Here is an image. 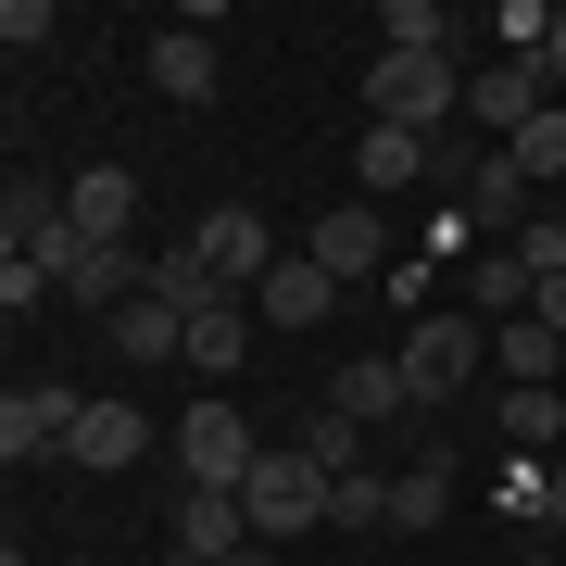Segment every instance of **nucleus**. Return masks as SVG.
<instances>
[{
	"label": "nucleus",
	"mask_w": 566,
	"mask_h": 566,
	"mask_svg": "<svg viewBox=\"0 0 566 566\" xmlns=\"http://www.w3.org/2000/svg\"><path fill=\"white\" fill-rule=\"evenodd\" d=\"M428 189L479 227V240H516L528 227V177H516V151L491 139V151H465V139H428Z\"/></svg>",
	"instance_id": "f257e3e1"
},
{
	"label": "nucleus",
	"mask_w": 566,
	"mask_h": 566,
	"mask_svg": "<svg viewBox=\"0 0 566 566\" xmlns=\"http://www.w3.org/2000/svg\"><path fill=\"white\" fill-rule=\"evenodd\" d=\"M327 491H340V479H327V465H315V441H264V465H252V479H240V504H252V542H303V528H327Z\"/></svg>",
	"instance_id": "f03ea898"
},
{
	"label": "nucleus",
	"mask_w": 566,
	"mask_h": 566,
	"mask_svg": "<svg viewBox=\"0 0 566 566\" xmlns=\"http://www.w3.org/2000/svg\"><path fill=\"white\" fill-rule=\"evenodd\" d=\"M164 441H177V491H240L252 465H264V428L240 416V390H202Z\"/></svg>",
	"instance_id": "7ed1b4c3"
},
{
	"label": "nucleus",
	"mask_w": 566,
	"mask_h": 566,
	"mask_svg": "<svg viewBox=\"0 0 566 566\" xmlns=\"http://www.w3.org/2000/svg\"><path fill=\"white\" fill-rule=\"evenodd\" d=\"M390 365H403L416 416H441L453 390H465V378L491 365V315H416V327H403V353H390Z\"/></svg>",
	"instance_id": "20e7f679"
},
{
	"label": "nucleus",
	"mask_w": 566,
	"mask_h": 566,
	"mask_svg": "<svg viewBox=\"0 0 566 566\" xmlns=\"http://www.w3.org/2000/svg\"><path fill=\"white\" fill-rule=\"evenodd\" d=\"M189 240H202V264H214L227 290H240V303H252V290H264V277H277V264H290V252H277V227H264L252 202H214L202 227H189Z\"/></svg>",
	"instance_id": "39448f33"
},
{
	"label": "nucleus",
	"mask_w": 566,
	"mask_h": 566,
	"mask_svg": "<svg viewBox=\"0 0 566 566\" xmlns=\"http://www.w3.org/2000/svg\"><path fill=\"white\" fill-rule=\"evenodd\" d=\"M327 416L378 441V428L416 416V390H403V365H390V353H340V365H327Z\"/></svg>",
	"instance_id": "423d86ee"
},
{
	"label": "nucleus",
	"mask_w": 566,
	"mask_h": 566,
	"mask_svg": "<svg viewBox=\"0 0 566 566\" xmlns=\"http://www.w3.org/2000/svg\"><path fill=\"white\" fill-rule=\"evenodd\" d=\"M76 416H88V390H63V378H25L13 403H0V453H13V465H39V453H76Z\"/></svg>",
	"instance_id": "0eeeda50"
},
{
	"label": "nucleus",
	"mask_w": 566,
	"mask_h": 566,
	"mask_svg": "<svg viewBox=\"0 0 566 566\" xmlns=\"http://www.w3.org/2000/svg\"><path fill=\"white\" fill-rule=\"evenodd\" d=\"M303 252H315V264H327L340 290H378L390 264H403V252H390V214H378V202H340V214H327Z\"/></svg>",
	"instance_id": "6e6552de"
},
{
	"label": "nucleus",
	"mask_w": 566,
	"mask_h": 566,
	"mask_svg": "<svg viewBox=\"0 0 566 566\" xmlns=\"http://www.w3.org/2000/svg\"><path fill=\"white\" fill-rule=\"evenodd\" d=\"M528 114H554V63H479V76H465V126L516 139Z\"/></svg>",
	"instance_id": "1a4fd4ad"
},
{
	"label": "nucleus",
	"mask_w": 566,
	"mask_h": 566,
	"mask_svg": "<svg viewBox=\"0 0 566 566\" xmlns=\"http://www.w3.org/2000/svg\"><path fill=\"white\" fill-rule=\"evenodd\" d=\"M390 189H428V126H365L353 139V202H390Z\"/></svg>",
	"instance_id": "9d476101"
},
{
	"label": "nucleus",
	"mask_w": 566,
	"mask_h": 566,
	"mask_svg": "<svg viewBox=\"0 0 566 566\" xmlns=\"http://www.w3.org/2000/svg\"><path fill=\"white\" fill-rule=\"evenodd\" d=\"M177 554L240 566V554H252V504H240V491H177Z\"/></svg>",
	"instance_id": "9b49d317"
},
{
	"label": "nucleus",
	"mask_w": 566,
	"mask_h": 566,
	"mask_svg": "<svg viewBox=\"0 0 566 566\" xmlns=\"http://www.w3.org/2000/svg\"><path fill=\"white\" fill-rule=\"evenodd\" d=\"M151 441H164V428L139 416V390H126V403H88V416H76V453H63V465H102V479H126Z\"/></svg>",
	"instance_id": "f8f14e48"
},
{
	"label": "nucleus",
	"mask_w": 566,
	"mask_h": 566,
	"mask_svg": "<svg viewBox=\"0 0 566 566\" xmlns=\"http://www.w3.org/2000/svg\"><path fill=\"white\" fill-rule=\"evenodd\" d=\"M214 76H227V63H214V25L177 13V25L151 39V88H164V102H214Z\"/></svg>",
	"instance_id": "ddd939ff"
},
{
	"label": "nucleus",
	"mask_w": 566,
	"mask_h": 566,
	"mask_svg": "<svg viewBox=\"0 0 566 566\" xmlns=\"http://www.w3.org/2000/svg\"><path fill=\"white\" fill-rule=\"evenodd\" d=\"M252 315H264V327H327V315H340V277H327L315 252H290L277 277L252 290Z\"/></svg>",
	"instance_id": "4468645a"
},
{
	"label": "nucleus",
	"mask_w": 566,
	"mask_h": 566,
	"mask_svg": "<svg viewBox=\"0 0 566 566\" xmlns=\"http://www.w3.org/2000/svg\"><path fill=\"white\" fill-rule=\"evenodd\" d=\"M63 189H76V240L126 252V227H139V177H126V164H88V177H63Z\"/></svg>",
	"instance_id": "2eb2a0df"
},
{
	"label": "nucleus",
	"mask_w": 566,
	"mask_h": 566,
	"mask_svg": "<svg viewBox=\"0 0 566 566\" xmlns=\"http://www.w3.org/2000/svg\"><path fill=\"white\" fill-rule=\"evenodd\" d=\"M491 441H516V465L566 453V390H504V403H491Z\"/></svg>",
	"instance_id": "dca6fc26"
},
{
	"label": "nucleus",
	"mask_w": 566,
	"mask_h": 566,
	"mask_svg": "<svg viewBox=\"0 0 566 566\" xmlns=\"http://www.w3.org/2000/svg\"><path fill=\"white\" fill-rule=\"evenodd\" d=\"M252 303H202V315H189V365H202V390H227V378H240V353H252Z\"/></svg>",
	"instance_id": "f3484780"
},
{
	"label": "nucleus",
	"mask_w": 566,
	"mask_h": 566,
	"mask_svg": "<svg viewBox=\"0 0 566 566\" xmlns=\"http://www.w3.org/2000/svg\"><path fill=\"white\" fill-rule=\"evenodd\" d=\"M528 290H542V277H528L516 252H479V277H465V315H491V327H516V315H528Z\"/></svg>",
	"instance_id": "a211bd4d"
},
{
	"label": "nucleus",
	"mask_w": 566,
	"mask_h": 566,
	"mask_svg": "<svg viewBox=\"0 0 566 566\" xmlns=\"http://www.w3.org/2000/svg\"><path fill=\"white\" fill-rule=\"evenodd\" d=\"M378 51H453V13H441V0H390V13H378Z\"/></svg>",
	"instance_id": "6ab92c4d"
},
{
	"label": "nucleus",
	"mask_w": 566,
	"mask_h": 566,
	"mask_svg": "<svg viewBox=\"0 0 566 566\" xmlns=\"http://www.w3.org/2000/svg\"><path fill=\"white\" fill-rule=\"evenodd\" d=\"M327 528H353V542H365V528H390V479H378V465H353V479L327 491Z\"/></svg>",
	"instance_id": "aec40b11"
},
{
	"label": "nucleus",
	"mask_w": 566,
	"mask_h": 566,
	"mask_svg": "<svg viewBox=\"0 0 566 566\" xmlns=\"http://www.w3.org/2000/svg\"><path fill=\"white\" fill-rule=\"evenodd\" d=\"M504 151H516V177H528V189H554V177H566V114H528Z\"/></svg>",
	"instance_id": "412c9836"
},
{
	"label": "nucleus",
	"mask_w": 566,
	"mask_h": 566,
	"mask_svg": "<svg viewBox=\"0 0 566 566\" xmlns=\"http://www.w3.org/2000/svg\"><path fill=\"white\" fill-rule=\"evenodd\" d=\"M453 504V479H441V453H428V465H403V479H390V528H428V516H441Z\"/></svg>",
	"instance_id": "4be33fe9"
},
{
	"label": "nucleus",
	"mask_w": 566,
	"mask_h": 566,
	"mask_svg": "<svg viewBox=\"0 0 566 566\" xmlns=\"http://www.w3.org/2000/svg\"><path fill=\"white\" fill-rule=\"evenodd\" d=\"M315 465H327V479H353V465H365V428H340V416H315Z\"/></svg>",
	"instance_id": "5701e85b"
},
{
	"label": "nucleus",
	"mask_w": 566,
	"mask_h": 566,
	"mask_svg": "<svg viewBox=\"0 0 566 566\" xmlns=\"http://www.w3.org/2000/svg\"><path fill=\"white\" fill-rule=\"evenodd\" d=\"M0 303H13V315H39V303H63V290L39 277V264H13V252H0Z\"/></svg>",
	"instance_id": "b1692460"
},
{
	"label": "nucleus",
	"mask_w": 566,
	"mask_h": 566,
	"mask_svg": "<svg viewBox=\"0 0 566 566\" xmlns=\"http://www.w3.org/2000/svg\"><path fill=\"white\" fill-rule=\"evenodd\" d=\"M51 25H63V13H51V0H0V39H13V51H39V39H51Z\"/></svg>",
	"instance_id": "393cba45"
},
{
	"label": "nucleus",
	"mask_w": 566,
	"mask_h": 566,
	"mask_svg": "<svg viewBox=\"0 0 566 566\" xmlns=\"http://www.w3.org/2000/svg\"><path fill=\"white\" fill-rule=\"evenodd\" d=\"M528 327H542V340H566V277H542V290H528Z\"/></svg>",
	"instance_id": "a878e982"
},
{
	"label": "nucleus",
	"mask_w": 566,
	"mask_h": 566,
	"mask_svg": "<svg viewBox=\"0 0 566 566\" xmlns=\"http://www.w3.org/2000/svg\"><path fill=\"white\" fill-rule=\"evenodd\" d=\"M542 528H554V542H566V453L542 465Z\"/></svg>",
	"instance_id": "bb28decb"
},
{
	"label": "nucleus",
	"mask_w": 566,
	"mask_h": 566,
	"mask_svg": "<svg viewBox=\"0 0 566 566\" xmlns=\"http://www.w3.org/2000/svg\"><path fill=\"white\" fill-rule=\"evenodd\" d=\"M542 63H554V88H566V0H554V51H542Z\"/></svg>",
	"instance_id": "cd10ccee"
},
{
	"label": "nucleus",
	"mask_w": 566,
	"mask_h": 566,
	"mask_svg": "<svg viewBox=\"0 0 566 566\" xmlns=\"http://www.w3.org/2000/svg\"><path fill=\"white\" fill-rule=\"evenodd\" d=\"M240 566H290V554H277V542H252V554H240Z\"/></svg>",
	"instance_id": "c85d7f7f"
},
{
	"label": "nucleus",
	"mask_w": 566,
	"mask_h": 566,
	"mask_svg": "<svg viewBox=\"0 0 566 566\" xmlns=\"http://www.w3.org/2000/svg\"><path fill=\"white\" fill-rule=\"evenodd\" d=\"M516 566H566V554H554V542H528V554H516Z\"/></svg>",
	"instance_id": "c756f323"
},
{
	"label": "nucleus",
	"mask_w": 566,
	"mask_h": 566,
	"mask_svg": "<svg viewBox=\"0 0 566 566\" xmlns=\"http://www.w3.org/2000/svg\"><path fill=\"white\" fill-rule=\"evenodd\" d=\"M554 554H566V542H554Z\"/></svg>",
	"instance_id": "7c9ffc66"
}]
</instances>
